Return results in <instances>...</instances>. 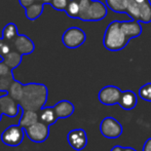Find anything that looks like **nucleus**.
Here are the masks:
<instances>
[{
	"label": "nucleus",
	"mask_w": 151,
	"mask_h": 151,
	"mask_svg": "<svg viewBox=\"0 0 151 151\" xmlns=\"http://www.w3.org/2000/svg\"><path fill=\"white\" fill-rule=\"evenodd\" d=\"M7 93L18 102L22 110L39 112L46 104L48 90L42 83L31 82L23 84L14 79Z\"/></svg>",
	"instance_id": "f257e3e1"
},
{
	"label": "nucleus",
	"mask_w": 151,
	"mask_h": 151,
	"mask_svg": "<svg viewBox=\"0 0 151 151\" xmlns=\"http://www.w3.org/2000/svg\"><path fill=\"white\" fill-rule=\"evenodd\" d=\"M127 14L132 20L148 24L151 22V2H137L135 0H129Z\"/></svg>",
	"instance_id": "20e7f679"
},
{
	"label": "nucleus",
	"mask_w": 151,
	"mask_h": 151,
	"mask_svg": "<svg viewBox=\"0 0 151 151\" xmlns=\"http://www.w3.org/2000/svg\"><path fill=\"white\" fill-rule=\"evenodd\" d=\"M137 103H138L137 95L133 91L127 90L122 91L118 105L123 110H132L137 106Z\"/></svg>",
	"instance_id": "dca6fc26"
},
{
	"label": "nucleus",
	"mask_w": 151,
	"mask_h": 151,
	"mask_svg": "<svg viewBox=\"0 0 151 151\" xmlns=\"http://www.w3.org/2000/svg\"><path fill=\"white\" fill-rule=\"evenodd\" d=\"M137 2H146V1H150V0H135Z\"/></svg>",
	"instance_id": "2f4dec72"
},
{
	"label": "nucleus",
	"mask_w": 151,
	"mask_h": 151,
	"mask_svg": "<svg viewBox=\"0 0 151 151\" xmlns=\"http://www.w3.org/2000/svg\"><path fill=\"white\" fill-rule=\"evenodd\" d=\"M44 5H45V4H44L43 2H39V1L34 2L29 7L25 8L26 18L30 21H35L36 19H38L42 14Z\"/></svg>",
	"instance_id": "a211bd4d"
},
{
	"label": "nucleus",
	"mask_w": 151,
	"mask_h": 151,
	"mask_svg": "<svg viewBox=\"0 0 151 151\" xmlns=\"http://www.w3.org/2000/svg\"><path fill=\"white\" fill-rule=\"evenodd\" d=\"M38 114H39V120L46 123V124L50 125V127L59 120L58 116H57V114H56V111H55L52 106V107H45V106H44V107L38 112Z\"/></svg>",
	"instance_id": "f3484780"
},
{
	"label": "nucleus",
	"mask_w": 151,
	"mask_h": 151,
	"mask_svg": "<svg viewBox=\"0 0 151 151\" xmlns=\"http://www.w3.org/2000/svg\"><path fill=\"white\" fill-rule=\"evenodd\" d=\"M9 43L12 50L20 52L22 56L31 55L35 50V44H34L33 40L25 34H19Z\"/></svg>",
	"instance_id": "9d476101"
},
{
	"label": "nucleus",
	"mask_w": 151,
	"mask_h": 151,
	"mask_svg": "<svg viewBox=\"0 0 151 151\" xmlns=\"http://www.w3.org/2000/svg\"><path fill=\"white\" fill-rule=\"evenodd\" d=\"M110 151H125V147H122V146H114Z\"/></svg>",
	"instance_id": "c85d7f7f"
},
{
	"label": "nucleus",
	"mask_w": 151,
	"mask_h": 151,
	"mask_svg": "<svg viewBox=\"0 0 151 151\" xmlns=\"http://www.w3.org/2000/svg\"><path fill=\"white\" fill-rule=\"evenodd\" d=\"M80 12L78 19L84 22H99L106 18L108 7L99 0H79Z\"/></svg>",
	"instance_id": "7ed1b4c3"
},
{
	"label": "nucleus",
	"mask_w": 151,
	"mask_h": 151,
	"mask_svg": "<svg viewBox=\"0 0 151 151\" xmlns=\"http://www.w3.org/2000/svg\"><path fill=\"white\" fill-rule=\"evenodd\" d=\"M67 141L70 147L76 151H80L86 147L88 145V135L86 132L82 129H72L68 133Z\"/></svg>",
	"instance_id": "9b49d317"
},
{
	"label": "nucleus",
	"mask_w": 151,
	"mask_h": 151,
	"mask_svg": "<svg viewBox=\"0 0 151 151\" xmlns=\"http://www.w3.org/2000/svg\"><path fill=\"white\" fill-rule=\"evenodd\" d=\"M38 120H39V114H38V112L31 111V110H23V113L21 115L20 120H19V124L25 129V127L34 124Z\"/></svg>",
	"instance_id": "6ab92c4d"
},
{
	"label": "nucleus",
	"mask_w": 151,
	"mask_h": 151,
	"mask_svg": "<svg viewBox=\"0 0 151 151\" xmlns=\"http://www.w3.org/2000/svg\"><path fill=\"white\" fill-rule=\"evenodd\" d=\"M10 50H12V48L9 42L4 38L0 37V57H1V59L4 58Z\"/></svg>",
	"instance_id": "393cba45"
},
{
	"label": "nucleus",
	"mask_w": 151,
	"mask_h": 151,
	"mask_svg": "<svg viewBox=\"0 0 151 151\" xmlns=\"http://www.w3.org/2000/svg\"><path fill=\"white\" fill-rule=\"evenodd\" d=\"M125 151H137V150L134 149V148H132V147H125Z\"/></svg>",
	"instance_id": "7c9ffc66"
},
{
	"label": "nucleus",
	"mask_w": 151,
	"mask_h": 151,
	"mask_svg": "<svg viewBox=\"0 0 151 151\" xmlns=\"http://www.w3.org/2000/svg\"><path fill=\"white\" fill-rule=\"evenodd\" d=\"M106 5L112 12L117 14H127L129 0H105Z\"/></svg>",
	"instance_id": "aec40b11"
},
{
	"label": "nucleus",
	"mask_w": 151,
	"mask_h": 151,
	"mask_svg": "<svg viewBox=\"0 0 151 151\" xmlns=\"http://www.w3.org/2000/svg\"><path fill=\"white\" fill-rule=\"evenodd\" d=\"M19 35L18 27L14 23H8L2 29V38L7 40L8 42L12 41Z\"/></svg>",
	"instance_id": "4be33fe9"
},
{
	"label": "nucleus",
	"mask_w": 151,
	"mask_h": 151,
	"mask_svg": "<svg viewBox=\"0 0 151 151\" xmlns=\"http://www.w3.org/2000/svg\"><path fill=\"white\" fill-rule=\"evenodd\" d=\"M24 129L29 140L35 143H43L50 137V125L40 120L30 127H25Z\"/></svg>",
	"instance_id": "0eeeda50"
},
{
	"label": "nucleus",
	"mask_w": 151,
	"mask_h": 151,
	"mask_svg": "<svg viewBox=\"0 0 151 151\" xmlns=\"http://www.w3.org/2000/svg\"><path fill=\"white\" fill-rule=\"evenodd\" d=\"M86 40V34L78 27L68 28L62 35V42L67 48H77L81 46Z\"/></svg>",
	"instance_id": "423d86ee"
},
{
	"label": "nucleus",
	"mask_w": 151,
	"mask_h": 151,
	"mask_svg": "<svg viewBox=\"0 0 151 151\" xmlns=\"http://www.w3.org/2000/svg\"><path fill=\"white\" fill-rule=\"evenodd\" d=\"M25 129L20 124H12L2 132L1 141L9 147H18L23 143L25 138Z\"/></svg>",
	"instance_id": "39448f33"
},
{
	"label": "nucleus",
	"mask_w": 151,
	"mask_h": 151,
	"mask_svg": "<svg viewBox=\"0 0 151 151\" xmlns=\"http://www.w3.org/2000/svg\"><path fill=\"white\" fill-rule=\"evenodd\" d=\"M100 132L107 139H117L122 134V125L113 117H105L101 121Z\"/></svg>",
	"instance_id": "6e6552de"
},
{
	"label": "nucleus",
	"mask_w": 151,
	"mask_h": 151,
	"mask_svg": "<svg viewBox=\"0 0 151 151\" xmlns=\"http://www.w3.org/2000/svg\"><path fill=\"white\" fill-rule=\"evenodd\" d=\"M52 107H54L59 119L70 117L74 113V111H75L74 105L70 101H68V100H62V101L58 102Z\"/></svg>",
	"instance_id": "2eb2a0df"
},
{
	"label": "nucleus",
	"mask_w": 151,
	"mask_h": 151,
	"mask_svg": "<svg viewBox=\"0 0 151 151\" xmlns=\"http://www.w3.org/2000/svg\"><path fill=\"white\" fill-rule=\"evenodd\" d=\"M143 151H151V138L146 140L143 146Z\"/></svg>",
	"instance_id": "cd10ccee"
},
{
	"label": "nucleus",
	"mask_w": 151,
	"mask_h": 151,
	"mask_svg": "<svg viewBox=\"0 0 151 151\" xmlns=\"http://www.w3.org/2000/svg\"><path fill=\"white\" fill-rule=\"evenodd\" d=\"M19 2H20V4L23 7L27 8V7H29L31 4H33L34 2H36V0H19Z\"/></svg>",
	"instance_id": "bb28decb"
},
{
	"label": "nucleus",
	"mask_w": 151,
	"mask_h": 151,
	"mask_svg": "<svg viewBox=\"0 0 151 151\" xmlns=\"http://www.w3.org/2000/svg\"><path fill=\"white\" fill-rule=\"evenodd\" d=\"M129 39L121 28L120 21H113L107 26L104 33L103 45L110 52H119L129 44Z\"/></svg>",
	"instance_id": "f03ea898"
},
{
	"label": "nucleus",
	"mask_w": 151,
	"mask_h": 151,
	"mask_svg": "<svg viewBox=\"0 0 151 151\" xmlns=\"http://www.w3.org/2000/svg\"><path fill=\"white\" fill-rule=\"evenodd\" d=\"M69 1L70 0H52L50 5H52L56 10H59V12H65Z\"/></svg>",
	"instance_id": "a878e982"
},
{
	"label": "nucleus",
	"mask_w": 151,
	"mask_h": 151,
	"mask_svg": "<svg viewBox=\"0 0 151 151\" xmlns=\"http://www.w3.org/2000/svg\"><path fill=\"white\" fill-rule=\"evenodd\" d=\"M12 70L3 61H0V91L7 93L9 90V86L14 80Z\"/></svg>",
	"instance_id": "ddd939ff"
},
{
	"label": "nucleus",
	"mask_w": 151,
	"mask_h": 151,
	"mask_svg": "<svg viewBox=\"0 0 151 151\" xmlns=\"http://www.w3.org/2000/svg\"><path fill=\"white\" fill-rule=\"evenodd\" d=\"M65 12L71 19H78L80 12V1L79 0H70L66 7Z\"/></svg>",
	"instance_id": "5701e85b"
},
{
	"label": "nucleus",
	"mask_w": 151,
	"mask_h": 151,
	"mask_svg": "<svg viewBox=\"0 0 151 151\" xmlns=\"http://www.w3.org/2000/svg\"><path fill=\"white\" fill-rule=\"evenodd\" d=\"M122 91L115 86H106L98 93V99L103 105L113 106L119 103Z\"/></svg>",
	"instance_id": "1a4fd4ad"
},
{
	"label": "nucleus",
	"mask_w": 151,
	"mask_h": 151,
	"mask_svg": "<svg viewBox=\"0 0 151 151\" xmlns=\"http://www.w3.org/2000/svg\"><path fill=\"white\" fill-rule=\"evenodd\" d=\"M2 115H3V114H2L1 110H0V121H1V117H2Z\"/></svg>",
	"instance_id": "473e14b6"
},
{
	"label": "nucleus",
	"mask_w": 151,
	"mask_h": 151,
	"mask_svg": "<svg viewBox=\"0 0 151 151\" xmlns=\"http://www.w3.org/2000/svg\"><path fill=\"white\" fill-rule=\"evenodd\" d=\"M41 2H43L44 4H50L52 0H41Z\"/></svg>",
	"instance_id": "c756f323"
},
{
	"label": "nucleus",
	"mask_w": 151,
	"mask_h": 151,
	"mask_svg": "<svg viewBox=\"0 0 151 151\" xmlns=\"http://www.w3.org/2000/svg\"><path fill=\"white\" fill-rule=\"evenodd\" d=\"M139 97L146 102H151V82L145 83L140 88Z\"/></svg>",
	"instance_id": "b1692460"
},
{
	"label": "nucleus",
	"mask_w": 151,
	"mask_h": 151,
	"mask_svg": "<svg viewBox=\"0 0 151 151\" xmlns=\"http://www.w3.org/2000/svg\"><path fill=\"white\" fill-rule=\"evenodd\" d=\"M0 110L3 115L12 118L20 114L21 107L18 102L6 93V95L0 97Z\"/></svg>",
	"instance_id": "f8f14e48"
},
{
	"label": "nucleus",
	"mask_w": 151,
	"mask_h": 151,
	"mask_svg": "<svg viewBox=\"0 0 151 151\" xmlns=\"http://www.w3.org/2000/svg\"><path fill=\"white\" fill-rule=\"evenodd\" d=\"M22 55L20 52H16V50H10L4 58H2V61L9 66L12 69H16L20 66V64L22 63Z\"/></svg>",
	"instance_id": "412c9836"
},
{
	"label": "nucleus",
	"mask_w": 151,
	"mask_h": 151,
	"mask_svg": "<svg viewBox=\"0 0 151 151\" xmlns=\"http://www.w3.org/2000/svg\"><path fill=\"white\" fill-rule=\"evenodd\" d=\"M121 28H122L123 32L125 33V35L127 36L129 40L133 38L139 37L142 34V26L141 22L137 20H131V21H120Z\"/></svg>",
	"instance_id": "4468645a"
}]
</instances>
